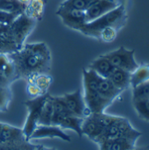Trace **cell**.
<instances>
[{
	"mask_svg": "<svg viewBox=\"0 0 149 150\" xmlns=\"http://www.w3.org/2000/svg\"><path fill=\"white\" fill-rule=\"evenodd\" d=\"M8 55L14 64L18 80L48 73L51 69V53L44 42L25 43L18 50Z\"/></svg>",
	"mask_w": 149,
	"mask_h": 150,
	"instance_id": "6da1fadb",
	"label": "cell"
},
{
	"mask_svg": "<svg viewBox=\"0 0 149 150\" xmlns=\"http://www.w3.org/2000/svg\"><path fill=\"white\" fill-rule=\"evenodd\" d=\"M126 18L127 14L126 6L123 4H119L118 7L100 18L85 23L78 32L88 37L98 39L99 33L107 27H115L116 29L120 30L125 25Z\"/></svg>",
	"mask_w": 149,
	"mask_h": 150,
	"instance_id": "7a4b0ae2",
	"label": "cell"
},
{
	"mask_svg": "<svg viewBox=\"0 0 149 150\" xmlns=\"http://www.w3.org/2000/svg\"><path fill=\"white\" fill-rule=\"evenodd\" d=\"M99 78L100 76L89 68L83 71V95L85 105L90 113L105 112V109L112 105L111 102L105 99L98 92Z\"/></svg>",
	"mask_w": 149,
	"mask_h": 150,
	"instance_id": "3957f363",
	"label": "cell"
},
{
	"mask_svg": "<svg viewBox=\"0 0 149 150\" xmlns=\"http://www.w3.org/2000/svg\"><path fill=\"white\" fill-rule=\"evenodd\" d=\"M53 105H54V114L52 119V124L61 127V129H69L74 131L80 137L83 136L82 133V123L83 119L77 118L68 112L66 109L61 96L54 97L51 96Z\"/></svg>",
	"mask_w": 149,
	"mask_h": 150,
	"instance_id": "277c9868",
	"label": "cell"
},
{
	"mask_svg": "<svg viewBox=\"0 0 149 150\" xmlns=\"http://www.w3.org/2000/svg\"><path fill=\"white\" fill-rule=\"evenodd\" d=\"M119 116L106 114L105 112L90 113L82 123V133L90 141L97 142L105 129L111 126Z\"/></svg>",
	"mask_w": 149,
	"mask_h": 150,
	"instance_id": "5b68a950",
	"label": "cell"
},
{
	"mask_svg": "<svg viewBox=\"0 0 149 150\" xmlns=\"http://www.w3.org/2000/svg\"><path fill=\"white\" fill-rule=\"evenodd\" d=\"M47 95L48 93L36 98H31L30 99L26 100L24 103V105L27 109V116L22 130L25 139L28 141L31 134L39 125V120L40 117L41 110L47 99Z\"/></svg>",
	"mask_w": 149,
	"mask_h": 150,
	"instance_id": "8992f818",
	"label": "cell"
},
{
	"mask_svg": "<svg viewBox=\"0 0 149 150\" xmlns=\"http://www.w3.org/2000/svg\"><path fill=\"white\" fill-rule=\"evenodd\" d=\"M141 135V133L133 128V127L131 125L127 119L119 116V118L105 129L100 139L97 141V144L102 141L109 139H117L124 137L139 139Z\"/></svg>",
	"mask_w": 149,
	"mask_h": 150,
	"instance_id": "52a82bcc",
	"label": "cell"
},
{
	"mask_svg": "<svg viewBox=\"0 0 149 150\" xmlns=\"http://www.w3.org/2000/svg\"><path fill=\"white\" fill-rule=\"evenodd\" d=\"M103 55L110 61L114 68H119L130 73H133L139 67L134 57V50H129L123 46Z\"/></svg>",
	"mask_w": 149,
	"mask_h": 150,
	"instance_id": "ba28073f",
	"label": "cell"
},
{
	"mask_svg": "<svg viewBox=\"0 0 149 150\" xmlns=\"http://www.w3.org/2000/svg\"><path fill=\"white\" fill-rule=\"evenodd\" d=\"M36 23L37 21L34 19L27 17L25 13H21L10 25L12 37L19 48L25 44L26 38L34 29Z\"/></svg>",
	"mask_w": 149,
	"mask_h": 150,
	"instance_id": "9c48e42d",
	"label": "cell"
},
{
	"mask_svg": "<svg viewBox=\"0 0 149 150\" xmlns=\"http://www.w3.org/2000/svg\"><path fill=\"white\" fill-rule=\"evenodd\" d=\"M61 98L68 112L72 115L84 120L90 114L85 105L83 95L81 90H76L71 93H66L61 96Z\"/></svg>",
	"mask_w": 149,
	"mask_h": 150,
	"instance_id": "30bf717a",
	"label": "cell"
},
{
	"mask_svg": "<svg viewBox=\"0 0 149 150\" xmlns=\"http://www.w3.org/2000/svg\"><path fill=\"white\" fill-rule=\"evenodd\" d=\"M54 139L58 138L66 142H71L72 138L67 134L63 129L54 125H40L31 134L29 141L40 140V139Z\"/></svg>",
	"mask_w": 149,
	"mask_h": 150,
	"instance_id": "8fae6325",
	"label": "cell"
},
{
	"mask_svg": "<svg viewBox=\"0 0 149 150\" xmlns=\"http://www.w3.org/2000/svg\"><path fill=\"white\" fill-rule=\"evenodd\" d=\"M56 14L66 26L76 31H79L86 23L85 13L83 11L58 7Z\"/></svg>",
	"mask_w": 149,
	"mask_h": 150,
	"instance_id": "7c38bea8",
	"label": "cell"
},
{
	"mask_svg": "<svg viewBox=\"0 0 149 150\" xmlns=\"http://www.w3.org/2000/svg\"><path fill=\"white\" fill-rule=\"evenodd\" d=\"M119 4L117 0H97L84 11L86 23L100 18L118 7Z\"/></svg>",
	"mask_w": 149,
	"mask_h": 150,
	"instance_id": "4fadbf2b",
	"label": "cell"
},
{
	"mask_svg": "<svg viewBox=\"0 0 149 150\" xmlns=\"http://www.w3.org/2000/svg\"><path fill=\"white\" fill-rule=\"evenodd\" d=\"M18 80L14 64L8 54H0V86L11 87Z\"/></svg>",
	"mask_w": 149,
	"mask_h": 150,
	"instance_id": "5bb4252c",
	"label": "cell"
},
{
	"mask_svg": "<svg viewBox=\"0 0 149 150\" xmlns=\"http://www.w3.org/2000/svg\"><path fill=\"white\" fill-rule=\"evenodd\" d=\"M135 138H117L105 140L97 143L99 150H137Z\"/></svg>",
	"mask_w": 149,
	"mask_h": 150,
	"instance_id": "9a60e30c",
	"label": "cell"
},
{
	"mask_svg": "<svg viewBox=\"0 0 149 150\" xmlns=\"http://www.w3.org/2000/svg\"><path fill=\"white\" fill-rule=\"evenodd\" d=\"M24 140L26 139L24 135L22 128L0 122V144L14 143Z\"/></svg>",
	"mask_w": 149,
	"mask_h": 150,
	"instance_id": "2e32d148",
	"label": "cell"
},
{
	"mask_svg": "<svg viewBox=\"0 0 149 150\" xmlns=\"http://www.w3.org/2000/svg\"><path fill=\"white\" fill-rule=\"evenodd\" d=\"M18 49L19 47L12 37L10 25L0 24V54H10Z\"/></svg>",
	"mask_w": 149,
	"mask_h": 150,
	"instance_id": "e0dca14e",
	"label": "cell"
},
{
	"mask_svg": "<svg viewBox=\"0 0 149 150\" xmlns=\"http://www.w3.org/2000/svg\"><path fill=\"white\" fill-rule=\"evenodd\" d=\"M108 79L121 91L131 87V73L126 70L114 68L108 76Z\"/></svg>",
	"mask_w": 149,
	"mask_h": 150,
	"instance_id": "ac0fdd59",
	"label": "cell"
},
{
	"mask_svg": "<svg viewBox=\"0 0 149 150\" xmlns=\"http://www.w3.org/2000/svg\"><path fill=\"white\" fill-rule=\"evenodd\" d=\"M97 89H98L99 94L105 99L108 100L112 104L123 92L120 90H119L117 87H115L114 84L108 78H104L101 76H100L99 81H98Z\"/></svg>",
	"mask_w": 149,
	"mask_h": 150,
	"instance_id": "d6986e66",
	"label": "cell"
},
{
	"mask_svg": "<svg viewBox=\"0 0 149 150\" xmlns=\"http://www.w3.org/2000/svg\"><path fill=\"white\" fill-rule=\"evenodd\" d=\"M89 69L93 70L99 76L104 78H108L114 67L110 62V61L102 54L90 62Z\"/></svg>",
	"mask_w": 149,
	"mask_h": 150,
	"instance_id": "ffe728a7",
	"label": "cell"
},
{
	"mask_svg": "<svg viewBox=\"0 0 149 150\" xmlns=\"http://www.w3.org/2000/svg\"><path fill=\"white\" fill-rule=\"evenodd\" d=\"M46 0H31V2L25 6L24 13L35 21H40L43 18Z\"/></svg>",
	"mask_w": 149,
	"mask_h": 150,
	"instance_id": "44dd1931",
	"label": "cell"
},
{
	"mask_svg": "<svg viewBox=\"0 0 149 150\" xmlns=\"http://www.w3.org/2000/svg\"><path fill=\"white\" fill-rule=\"evenodd\" d=\"M149 81V63L139 65V67L131 73V87L133 88Z\"/></svg>",
	"mask_w": 149,
	"mask_h": 150,
	"instance_id": "7402d4cb",
	"label": "cell"
},
{
	"mask_svg": "<svg viewBox=\"0 0 149 150\" xmlns=\"http://www.w3.org/2000/svg\"><path fill=\"white\" fill-rule=\"evenodd\" d=\"M26 83H34L43 94H47V91L52 83V76L48 75V73L46 74H38L32 76L28 77L26 80Z\"/></svg>",
	"mask_w": 149,
	"mask_h": 150,
	"instance_id": "603a6c76",
	"label": "cell"
},
{
	"mask_svg": "<svg viewBox=\"0 0 149 150\" xmlns=\"http://www.w3.org/2000/svg\"><path fill=\"white\" fill-rule=\"evenodd\" d=\"M54 114V105L51 98V95H47V99L41 110L40 117L39 120V125H51Z\"/></svg>",
	"mask_w": 149,
	"mask_h": 150,
	"instance_id": "cb8c5ba5",
	"label": "cell"
},
{
	"mask_svg": "<svg viewBox=\"0 0 149 150\" xmlns=\"http://www.w3.org/2000/svg\"><path fill=\"white\" fill-rule=\"evenodd\" d=\"M25 6L18 0H0V10L9 13L18 15L24 13Z\"/></svg>",
	"mask_w": 149,
	"mask_h": 150,
	"instance_id": "d4e9b609",
	"label": "cell"
},
{
	"mask_svg": "<svg viewBox=\"0 0 149 150\" xmlns=\"http://www.w3.org/2000/svg\"><path fill=\"white\" fill-rule=\"evenodd\" d=\"M97 0H64L59 7L85 11Z\"/></svg>",
	"mask_w": 149,
	"mask_h": 150,
	"instance_id": "484cf974",
	"label": "cell"
},
{
	"mask_svg": "<svg viewBox=\"0 0 149 150\" xmlns=\"http://www.w3.org/2000/svg\"><path fill=\"white\" fill-rule=\"evenodd\" d=\"M132 89H133V102L149 99V87L148 82L141 83L138 86H135Z\"/></svg>",
	"mask_w": 149,
	"mask_h": 150,
	"instance_id": "4316f807",
	"label": "cell"
},
{
	"mask_svg": "<svg viewBox=\"0 0 149 150\" xmlns=\"http://www.w3.org/2000/svg\"><path fill=\"white\" fill-rule=\"evenodd\" d=\"M12 94L11 87L0 86V112H4L9 109L10 103L11 101Z\"/></svg>",
	"mask_w": 149,
	"mask_h": 150,
	"instance_id": "83f0119b",
	"label": "cell"
},
{
	"mask_svg": "<svg viewBox=\"0 0 149 150\" xmlns=\"http://www.w3.org/2000/svg\"><path fill=\"white\" fill-rule=\"evenodd\" d=\"M133 105L139 117L149 122V99L134 101Z\"/></svg>",
	"mask_w": 149,
	"mask_h": 150,
	"instance_id": "f1b7e54d",
	"label": "cell"
},
{
	"mask_svg": "<svg viewBox=\"0 0 149 150\" xmlns=\"http://www.w3.org/2000/svg\"><path fill=\"white\" fill-rule=\"evenodd\" d=\"M118 32L119 30L115 27H107L99 33L97 40H100L104 42H112L117 38Z\"/></svg>",
	"mask_w": 149,
	"mask_h": 150,
	"instance_id": "f546056e",
	"label": "cell"
},
{
	"mask_svg": "<svg viewBox=\"0 0 149 150\" xmlns=\"http://www.w3.org/2000/svg\"><path fill=\"white\" fill-rule=\"evenodd\" d=\"M18 16V14L9 13V12H6V11L0 10V24L10 25L15 20V18Z\"/></svg>",
	"mask_w": 149,
	"mask_h": 150,
	"instance_id": "4dcf8cb0",
	"label": "cell"
},
{
	"mask_svg": "<svg viewBox=\"0 0 149 150\" xmlns=\"http://www.w3.org/2000/svg\"><path fill=\"white\" fill-rule=\"evenodd\" d=\"M26 93L31 98H36V97L44 95L34 83H27L26 84Z\"/></svg>",
	"mask_w": 149,
	"mask_h": 150,
	"instance_id": "1f68e13d",
	"label": "cell"
},
{
	"mask_svg": "<svg viewBox=\"0 0 149 150\" xmlns=\"http://www.w3.org/2000/svg\"><path fill=\"white\" fill-rule=\"evenodd\" d=\"M33 150H57L54 148H48V147H45L42 145H35Z\"/></svg>",
	"mask_w": 149,
	"mask_h": 150,
	"instance_id": "d6a6232c",
	"label": "cell"
},
{
	"mask_svg": "<svg viewBox=\"0 0 149 150\" xmlns=\"http://www.w3.org/2000/svg\"><path fill=\"white\" fill-rule=\"evenodd\" d=\"M21 4H25V5H27L30 2H31V0H18Z\"/></svg>",
	"mask_w": 149,
	"mask_h": 150,
	"instance_id": "836d02e7",
	"label": "cell"
},
{
	"mask_svg": "<svg viewBox=\"0 0 149 150\" xmlns=\"http://www.w3.org/2000/svg\"><path fill=\"white\" fill-rule=\"evenodd\" d=\"M137 150H149V148H141V149H137Z\"/></svg>",
	"mask_w": 149,
	"mask_h": 150,
	"instance_id": "e575fe53",
	"label": "cell"
},
{
	"mask_svg": "<svg viewBox=\"0 0 149 150\" xmlns=\"http://www.w3.org/2000/svg\"><path fill=\"white\" fill-rule=\"evenodd\" d=\"M148 87H149V81H148Z\"/></svg>",
	"mask_w": 149,
	"mask_h": 150,
	"instance_id": "d590c367",
	"label": "cell"
}]
</instances>
